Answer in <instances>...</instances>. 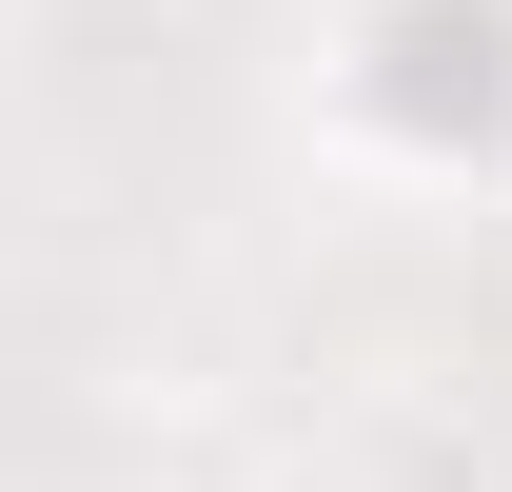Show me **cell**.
Returning <instances> with one entry per match:
<instances>
[{
	"instance_id": "6da1fadb",
	"label": "cell",
	"mask_w": 512,
	"mask_h": 492,
	"mask_svg": "<svg viewBox=\"0 0 512 492\" xmlns=\"http://www.w3.org/2000/svg\"><path fill=\"white\" fill-rule=\"evenodd\" d=\"M296 158L375 217H512V0H316Z\"/></svg>"
},
{
	"instance_id": "7a4b0ae2",
	"label": "cell",
	"mask_w": 512,
	"mask_h": 492,
	"mask_svg": "<svg viewBox=\"0 0 512 492\" xmlns=\"http://www.w3.org/2000/svg\"><path fill=\"white\" fill-rule=\"evenodd\" d=\"M138 492H237V473H138Z\"/></svg>"
}]
</instances>
